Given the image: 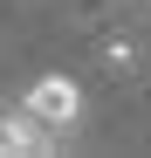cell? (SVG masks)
<instances>
[{
  "instance_id": "6da1fadb",
  "label": "cell",
  "mask_w": 151,
  "mask_h": 158,
  "mask_svg": "<svg viewBox=\"0 0 151 158\" xmlns=\"http://www.w3.org/2000/svg\"><path fill=\"white\" fill-rule=\"evenodd\" d=\"M21 110H28V117L48 131V144H62L69 131H76V117H83V89H76L69 76H41V83H28Z\"/></svg>"
},
{
  "instance_id": "7a4b0ae2",
  "label": "cell",
  "mask_w": 151,
  "mask_h": 158,
  "mask_svg": "<svg viewBox=\"0 0 151 158\" xmlns=\"http://www.w3.org/2000/svg\"><path fill=\"white\" fill-rule=\"evenodd\" d=\"M0 151H7V138H0Z\"/></svg>"
}]
</instances>
